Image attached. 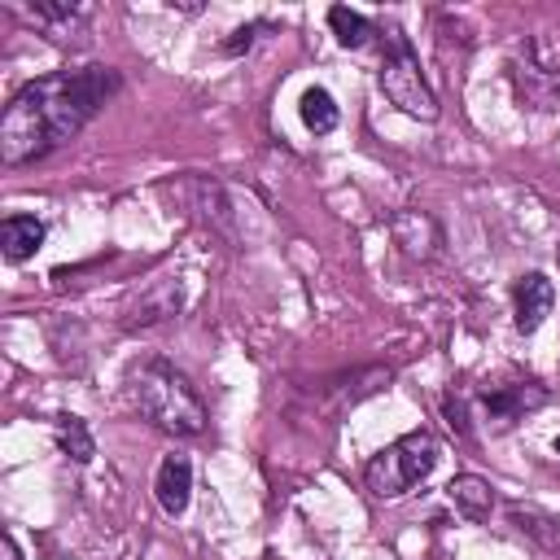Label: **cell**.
<instances>
[{"mask_svg": "<svg viewBox=\"0 0 560 560\" xmlns=\"http://www.w3.org/2000/svg\"><path fill=\"white\" fill-rule=\"evenodd\" d=\"M118 92V70L109 66H79V70H57L35 83H26L0 118V162L4 166H26L57 144L74 140L96 109Z\"/></svg>", "mask_w": 560, "mask_h": 560, "instance_id": "6da1fadb", "label": "cell"}, {"mask_svg": "<svg viewBox=\"0 0 560 560\" xmlns=\"http://www.w3.org/2000/svg\"><path fill=\"white\" fill-rule=\"evenodd\" d=\"M136 407L144 411V420H153L162 433L175 438H197L206 429V402L197 398V389L166 363H144L136 372Z\"/></svg>", "mask_w": 560, "mask_h": 560, "instance_id": "7a4b0ae2", "label": "cell"}, {"mask_svg": "<svg viewBox=\"0 0 560 560\" xmlns=\"http://www.w3.org/2000/svg\"><path fill=\"white\" fill-rule=\"evenodd\" d=\"M438 464V438L429 429H416L398 442H389L385 451L372 455L363 481L376 499H402L411 486H420Z\"/></svg>", "mask_w": 560, "mask_h": 560, "instance_id": "3957f363", "label": "cell"}, {"mask_svg": "<svg viewBox=\"0 0 560 560\" xmlns=\"http://www.w3.org/2000/svg\"><path fill=\"white\" fill-rule=\"evenodd\" d=\"M381 92L389 96V105H398L402 114L420 118V122H433L438 118V96L429 88V79L420 74V57L411 52L407 35H398L389 26L385 35V57H381Z\"/></svg>", "mask_w": 560, "mask_h": 560, "instance_id": "277c9868", "label": "cell"}, {"mask_svg": "<svg viewBox=\"0 0 560 560\" xmlns=\"http://www.w3.org/2000/svg\"><path fill=\"white\" fill-rule=\"evenodd\" d=\"M481 411L486 420H494V429H508L512 420H521L525 411L542 407L547 402V389L534 385V381H521V385H499V389H481Z\"/></svg>", "mask_w": 560, "mask_h": 560, "instance_id": "5b68a950", "label": "cell"}, {"mask_svg": "<svg viewBox=\"0 0 560 560\" xmlns=\"http://www.w3.org/2000/svg\"><path fill=\"white\" fill-rule=\"evenodd\" d=\"M188 188H192V210H197V219H201L210 232H219L228 245H241L236 210H232V201H228V188H223L219 179H188Z\"/></svg>", "mask_w": 560, "mask_h": 560, "instance_id": "8992f818", "label": "cell"}, {"mask_svg": "<svg viewBox=\"0 0 560 560\" xmlns=\"http://www.w3.org/2000/svg\"><path fill=\"white\" fill-rule=\"evenodd\" d=\"M556 306V284L542 276V271H529L516 280V293H512V311H516V328L521 332H538L547 324Z\"/></svg>", "mask_w": 560, "mask_h": 560, "instance_id": "52a82bcc", "label": "cell"}, {"mask_svg": "<svg viewBox=\"0 0 560 560\" xmlns=\"http://www.w3.org/2000/svg\"><path fill=\"white\" fill-rule=\"evenodd\" d=\"M389 232L402 245V254L407 258H420V262H429L438 254V245H442V232H438V223L424 210H398L394 223H389Z\"/></svg>", "mask_w": 560, "mask_h": 560, "instance_id": "ba28073f", "label": "cell"}, {"mask_svg": "<svg viewBox=\"0 0 560 560\" xmlns=\"http://www.w3.org/2000/svg\"><path fill=\"white\" fill-rule=\"evenodd\" d=\"M153 494L162 503L166 516H179L192 499V459L188 455H166L158 464V477H153Z\"/></svg>", "mask_w": 560, "mask_h": 560, "instance_id": "9c48e42d", "label": "cell"}, {"mask_svg": "<svg viewBox=\"0 0 560 560\" xmlns=\"http://www.w3.org/2000/svg\"><path fill=\"white\" fill-rule=\"evenodd\" d=\"M179 302H184V293H179V280H158L153 289H144L136 302H131V311H127V328H149V324H162V319H171L175 311H179Z\"/></svg>", "mask_w": 560, "mask_h": 560, "instance_id": "30bf717a", "label": "cell"}, {"mask_svg": "<svg viewBox=\"0 0 560 560\" xmlns=\"http://www.w3.org/2000/svg\"><path fill=\"white\" fill-rule=\"evenodd\" d=\"M44 245V223L35 214H9L0 223V254L4 262H26Z\"/></svg>", "mask_w": 560, "mask_h": 560, "instance_id": "8fae6325", "label": "cell"}, {"mask_svg": "<svg viewBox=\"0 0 560 560\" xmlns=\"http://www.w3.org/2000/svg\"><path fill=\"white\" fill-rule=\"evenodd\" d=\"M446 499H451L455 512H464L468 521H486L490 508H494V490H490V481L477 477V472H459V477H451Z\"/></svg>", "mask_w": 560, "mask_h": 560, "instance_id": "7c38bea8", "label": "cell"}, {"mask_svg": "<svg viewBox=\"0 0 560 560\" xmlns=\"http://www.w3.org/2000/svg\"><path fill=\"white\" fill-rule=\"evenodd\" d=\"M298 114H302V127L315 131V136H328L337 127V118H341V109H337L328 88H306L302 101H298Z\"/></svg>", "mask_w": 560, "mask_h": 560, "instance_id": "4fadbf2b", "label": "cell"}, {"mask_svg": "<svg viewBox=\"0 0 560 560\" xmlns=\"http://www.w3.org/2000/svg\"><path fill=\"white\" fill-rule=\"evenodd\" d=\"M328 26H332V35H337L341 48H363L372 39V22L363 13H354V9H346V4H332L328 9Z\"/></svg>", "mask_w": 560, "mask_h": 560, "instance_id": "5bb4252c", "label": "cell"}, {"mask_svg": "<svg viewBox=\"0 0 560 560\" xmlns=\"http://www.w3.org/2000/svg\"><path fill=\"white\" fill-rule=\"evenodd\" d=\"M57 446H61V455H70L74 464H88V459L96 455V442H92V433H88V424H83L79 416H61V420H57Z\"/></svg>", "mask_w": 560, "mask_h": 560, "instance_id": "9a60e30c", "label": "cell"}, {"mask_svg": "<svg viewBox=\"0 0 560 560\" xmlns=\"http://www.w3.org/2000/svg\"><path fill=\"white\" fill-rule=\"evenodd\" d=\"M521 92L542 105V109H556L560 105V74H547V70H534V66H521Z\"/></svg>", "mask_w": 560, "mask_h": 560, "instance_id": "2e32d148", "label": "cell"}, {"mask_svg": "<svg viewBox=\"0 0 560 560\" xmlns=\"http://www.w3.org/2000/svg\"><path fill=\"white\" fill-rule=\"evenodd\" d=\"M512 521H516V529L521 534H529V538H538L542 547H560V525L547 516V512H538V508H512Z\"/></svg>", "mask_w": 560, "mask_h": 560, "instance_id": "e0dca14e", "label": "cell"}, {"mask_svg": "<svg viewBox=\"0 0 560 560\" xmlns=\"http://www.w3.org/2000/svg\"><path fill=\"white\" fill-rule=\"evenodd\" d=\"M254 35H258V26H241V31H232V39H223V52H228V57H236V52H249Z\"/></svg>", "mask_w": 560, "mask_h": 560, "instance_id": "ac0fdd59", "label": "cell"}, {"mask_svg": "<svg viewBox=\"0 0 560 560\" xmlns=\"http://www.w3.org/2000/svg\"><path fill=\"white\" fill-rule=\"evenodd\" d=\"M442 411H446V424H451L459 438H468V416H464V402H459V398H446V402H442Z\"/></svg>", "mask_w": 560, "mask_h": 560, "instance_id": "d6986e66", "label": "cell"}, {"mask_svg": "<svg viewBox=\"0 0 560 560\" xmlns=\"http://www.w3.org/2000/svg\"><path fill=\"white\" fill-rule=\"evenodd\" d=\"M0 547H4V560H22V551H18V538H13L9 529L0 534Z\"/></svg>", "mask_w": 560, "mask_h": 560, "instance_id": "ffe728a7", "label": "cell"}, {"mask_svg": "<svg viewBox=\"0 0 560 560\" xmlns=\"http://www.w3.org/2000/svg\"><path fill=\"white\" fill-rule=\"evenodd\" d=\"M556 455H560V438H556Z\"/></svg>", "mask_w": 560, "mask_h": 560, "instance_id": "44dd1931", "label": "cell"}]
</instances>
